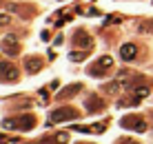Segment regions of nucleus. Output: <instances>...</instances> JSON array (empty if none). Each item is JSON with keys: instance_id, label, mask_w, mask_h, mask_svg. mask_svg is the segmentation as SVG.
Instances as JSON below:
<instances>
[{"instance_id": "1", "label": "nucleus", "mask_w": 153, "mask_h": 144, "mask_svg": "<svg viewBox=\"0 0 153 144\" xmlns=\"http://www.w3.org/2000/svg\"><path fill=\"white\" fill-rule=\"evenodd\" d=\"M113 65V58L111 56H102L100 58V60L96 62V65H93L91 69H89V73H91L93 78H98V76H104V71H107L109 67Z\"/></svg>"}, {"instance_id": "2", "label": "nucleus", "mask_w": 153, "mask_h": 144, "mask_svg": "<svg viewBox=\"0 0 153 144\" xmlns=\"http://www.w3.org/2000/svg\"><path fill=\"white\" fill-rule=\"evenodd\" d=\"M2 49L9 53V56H16V53L20 51V45L18 40H16V36H4L2 38Z\"/></svg>"}, {"instance_id": "3", "label": "nucleus", "mask_w": 153, "mask_h": 144, "mask_svg": "<svg viewBox=\"0 0 153 144\" xmlns=\"http://www.w3.org/2000/svg\"><path fill=\"white\" fill-rule=\"evenodd\" d=\"M45 65L42 62V58L38 56H29L27 60H25V69H27V73H36V71H40V67Z\"/></svg>"}, {"instance_id": "4", "label": "nucleus", "mask_w": 153, "mask_h": 144, "mask_svg": "<svg viewBox=\"0 0 153 144\" xmlns=\"http://www.w3.org/2000/svg\"><path fill=\"white\" fill-rule=\"evenodd\" d=\"M135 53H138V49H135V45L133 42H126V45H122L120 47V56H122V60H133L135 58Z\"/></svg>"}, {"instance_id": "5", "label": "nucleus", "mask_w": 153, "mask_h": 144, "mask_svg": "<svg viewBox=\"0 0 153 144\" xmlns=\"http://www.w3.org/2000/svg\"><path fill=\"white\" fill-rule=\"evenodd\" d=\"M73 40H76V45H82V47H89V45H91V38H89L84 31H76Z\"/></svg>"}, {"instance_id": "6", "label": "nucleus", "mask_w": 153, "mask_h": 144, "mask_svg": "<svg viewBox=\"0 0 153 144\" xmlns=\"http://www.w3.org/2000/svg\"><path fill=\"white\" fill-rule=\"evenodd\" d=\"M0 73L11 76V78L16 80V69H13V65H9V62H0Z\"/></svg>"}, {"instance_id": "7", "label": "nucleus", "mask_w": 153, "mask_h": 144, "mask_svg": "<svg viewBox=\"0 0 153 144\" xmlns=\"http://www.w3.org/2000/svg\"><path fill=\"white\" fill-rule=\"evenodd\" d=\"M71 118H76V113L73 111H56L53 113V120H71Z\"/></svg>"}, {"instance_id": "8", "label": "nucleus", "mask_w": 153, "mask_h": 144, "mask_svg": "<svg viewBox=\"0 0 153 144\" xmlns=\"http://www.w3.org/2000/svg\"><path fill=\"white\" fill-rule=\"evenodd\" d=\"M69 58H71L73 62H80V60H84V58H87V53H84V51H80V53H78V51H73Z\"/></svg>"}, {"instance_id": "9", "label": "nucleus", "mask_w": 153, "mask_h": 144, "mask_svg": "<svg viewBox=\"0 0 153 144\" xmlns=\"http://www.w3.org/2000/svg\"><path fill=\"white\" fill-rule=\"evenodd\" d=\"M78 89H80V87H78V84H73V87H69L65 93H60V98H62V95H65V98H69V95H73V93L78 91Z\"/></svg>"}, {"instance_id": "10", "label": "nucleus", "mask_w": 153, "mask_h": 144, "mask_svg": "<svg viewBox=\"0 0 153 144\" xmlns=\"http://www.w3.org/2000/svg\"><path fill=\"white\" fill-rule=\"evenodd\" d=\"M9 22V18H7V16H0V24H7Z\"/></svg>"}]
</instances>
